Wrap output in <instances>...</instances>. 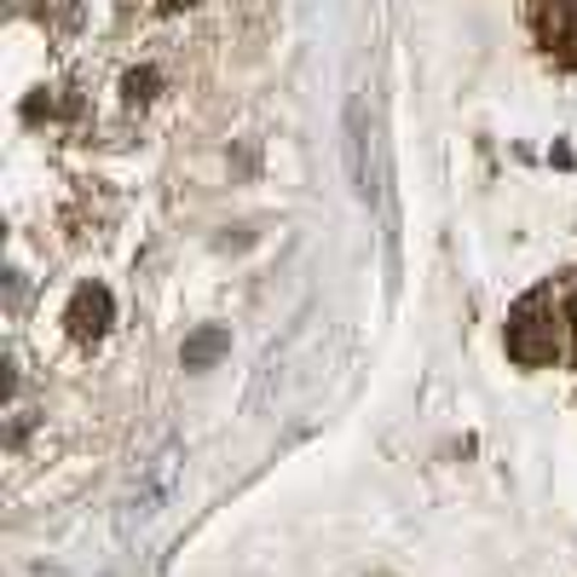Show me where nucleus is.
<instances>
[{"instance_id":"obj_1","label":"nucleus","mask_w":577,"mask_h":577,"mask_svg":"<svg viewBox=\"0 0 577 577\" xmlns=\"http://www.w3.org/2000/svg\"><path fill=\"white\" fill-rule=\"evenodd\" d=\"M179 474H185V444H179V439H167L151 462H139V479L127 486L122 509H116V531H122V537H134V531L151 526V519L167 509V502H174Z\"/></svg>"},{"instance_id":"obj_2","label":"nucleus","mask_w":577,"mask_h":577,"mask_svg":"<svg viewBox=\"0 0 577 577\" xmlns=\"http://www.w3.org/2000/svg\"><path fill=\"white\" fill-rule=\"evenodd\" d=\"M509 352H514L519 364H549L554 352H561V324H554L549 289H537V294H526V301L514 306V318H509Z\"/></svg>"},{"instance_id":"obj_3","label":"nucleus","mask_w":577,"mask_h":577,"mask_svg":"<svg viewBox=\"0 0 577 577\" xmlns=\"http://www.w3.org/2000/svg\"><path fill=\"white\" fill-rule=\"evenodd\" d=\"M341 134H347V174H352V197L369 202L381 191L376 179H369V116H364V99L352 92L347 99V122H341Z\"/></svg>"},{"instance_id":"obj_4","label":"nucleus","mask_w":577,"mask_h":577,"mask_svg":"<svg viewBox=\"0 0 577 577\" xmlns=\"http://www.w3.org/2000/svg\"><path fill=\"white\" fill-rule=\"evenodd\" d=\"M64 324H70V335H76V341H99V335L110 329V289H104V284H81L76 294H70Z\"/></svg>"},{"instance_id":"obj_5","label":"nucleus","mask_w":577,"mask_h":577,"mask_svg":"<svg viewBox=\"0 0 577 577\" xmlns=\"http://www.w3.org/2000/svg\"><path fill=\"white\" fill-rule=\"evenodd\" d=\"M537 29H543V47H549V52H566V59H577V0H543Z\"/></svg>"},{"instance_id":"obj_6","label":"nucleus","mask_w":577,"mask_h":577,"mask_svg":"<svg viewBox=\"0 0 577 577\" xmlns=\"http://www.w3.org/2000/svg\"><path fill=\"white\" fill-rule=\"evenodd\" d=\"M231 352V329H219V324H209V329H197L191 341L179 347V364L185 369H209V364H219Z\"/></svg>"},{"instance_id":"obj_7","label":"nucleus","mask_w":577,"mask_h":577,"mask_svg":"<svg viewBox=\"0 0 577 577\" xmlns=\"http://www.w3.org/2000/svg\"><path fill=\"white\" fill-rule=\"evenodd\" d=\"M185 7H191V0H162V12H185Z\"/></svg>"},{"instance_id":"obj_8","label":"nucleus","mask_w":577,"mask_h":577,"mask_svg":"<svg viewBox=\"0 0 577 577\" xmlns=\"http://www.w3.org/2000/svg\"><path fill=\"white\" fill-rule=\"evenodd\" d=\"M566 318H572V329H577V289H572V312H566Z\"/></svg>"}]
</instances>
